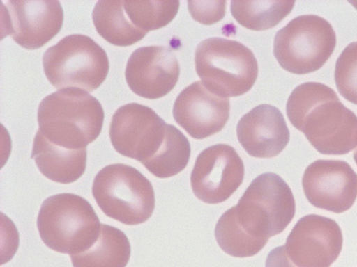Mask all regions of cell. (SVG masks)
Masks as SVG:
<instances>
[{"label": "cell", "instance_id": "5b68a950", "mask_svg": "<svg viewBox=\"0 0 357 267\" xmlns=\"http://www.w3.org/2000/svg\"><path fill=\"white\" fill-rule=\"evenodd\" d=\"M92 191L103 213L126 225L143 224L155 209L151 183L139 170L126 164L105 167L96 176Z\"/></svg>", "mask_w": 357, "mask_h": 267}, {"label": "cell", "instance_id": "30bf717a", "mask_svg": "<svg viewBox=\"0 0 357 267\" xmlns=\"http://www.w3.org/2000/svg\"><path fill=\"white\" fill-rule=\"evenodd\" d=\"M244 165L239 154L227 144H218L201 152L191 175L195 196L203 202H226L243 181Z\"/></svg>", "mask_w": 357, "mask_h": 267}, {"label": "cell", "instance_id": "8992f818", "mask_svg": "<svg viewBox=\"0 0 357 267\" xmlns=\"http://www.w3.org/2000/svg\"><path fill=\"white\" fill-rule=\"evenodd\" d=\"M45 74L58 89L77 88L93 92L102 85L109 73L106 51L92 38L71 35L45 51Z\"/></svg>", "mask_w": 357, "mask_h": 267}, {"label": "cell", "instance_id": "ffe728a7", "mask_svg": "<svg viewBox=\"0 0 357 267\" xmlns=\"http://www.w3.org/2000/svg\"><path fill=\"white\" fill-rule=\"evenodd\" d=\"M191 146L183 133L173 125L167 124L166 137L162 147L152 159L142 165L159 178H169L185 169Z\"/></svg>", "mask_w": 357, "mask_h": 267}, {"label": "cell", "instance_id": "e0dca14e", "mask_svg": "<svg viewBox=\"0 0 357 267\" xmlns=\"http://www.w3.org/2000/svg\"><path fill=\"white\" fill-rule=\"evenodd\" d=\"M31 159L35 160L40 172L50 180L69 184L77 181L85 172L87 151L57 146L38 130L33 140Z\"/></svg>", "mask_w": 357, "mask_h": 267}, {"label": "cell", "instance_id": "3957f363", "mask_svg": "<svg viewBox=\"0 0 357 267\" xmlns=\"http://www.w3.org/2000/svg\"><path fill=\"white\" fill-rule=\"evenodd\" d=\"M100 225L93 206L72 193L45 200L38 218L43 243L55 252L70 255L91 248L98 236Z\"/></svg>", "mask_w": 357, "mask_h": 267}, {"label": "cell", "instance_id": "7a4b0ae2", "mask_svg": "<svg viewBox=\"0 0 357 267\" xmlns=\"http://www.w3.org/2000/svg\"><path fill=\"white\" fill-rule=\"evenodd\" d=\"M105 111L98 100L83 89H60L45 97L38 111L39 131L51 143L82 150L102 132Z\"/></svg>", "mask_w": 357, "mask_h": 267}, {"label": "cell", "instance_id": "d4e9b609", "mask_svg": "<svg viewBox=\"0 0 357 267\" xmlns=\"http://www.w3.org/2000/svg\"><path fill=\"white\" fill-rule=\"evenodd\" d=\"M227 1H188V8L193 19L206 26L214 25L226 15Z\"/></svg>", "mask_w": 357, "mask_h": 267}, {"label": "cell", "instance_id": "484cf974", "mask_svg": "<svg viewBox=\"0 0 357 267\" xmlns=\"http://www.w3.org/2000/svg\"><path fill=\"white\" fill-rule=\"evenodd\" d=\"M265 267H297L287 257L284 246L273 249L268 254Z\"/></svg>", "mask_w": 357, "mask_h": 267}, {"label": "cell", "instance_id": "7c38bea8", "mask_svg": "<svg viewBox=\"0 0 357 267\" xmlns=\"http://www.w3.org/2000/svg\"><path fill=\"white\" fill-rule=\"evenodd\" d=\"M7 35L22 48L38 49L60 32L63 10L59 1H15L3 3Z\"/></svg>", "mask_w": 357, "mask_h": 267}, {"label": "cell", "instance_id": "52a82bcc", "mask_svg": "<svg viewBox=\"0 0 357 267\" xmlns=\"http://www.w3.org/2000/svg\"><path fill=\"white\" fill-rule=\"evenodd\" d=\"M233 209L240 225L250 235L269 241L291 222L296 202L282 178L267 172L255 178Z\"/></svg>", "mask_w": 357, "mask_h": 267}, {"label": "cell", "instance_id": "cb8c5ba5", "mask_svg": "<svg viewBox=\"0 0 357 267\" xmlns=\"http://www.w3.org/2000/svg\"><path fill=\"white\" fill-rule=\"evenodd\" d=\"M334 77L340 95L357 105V42L349 44L340 54Z\"/></svg>", "mask_w": 357, "mask_h": 267}, {"label": "cell", "instance_id": "277c9868", "mask_svg": "<svg viewBox=\"0 0 357 267\" xmlns=\"http://www.w3.org/2000/svg\"><path fill=\"white\" fill-rule=\"evenodd\" d=\"M195 65L207 89L226 98L248 92L259 75L258 62L249 48L220 38L206 39L198 44Z\"/></svg>", "mask_w": 357, "mask_h": 267}, {"label": "cell", "instance_id": "9c48e42d", "mask_svg": "<svg viewBox=\"0 0 357 267\" xmlns=\"http://www.w3.org/2000/svg\"><path fill=\"white\" fill-rule=\"evenodd\" d=\"M167 127L150 107L128 104L119 108L112 118L110 141L118 153L143 164L162 147Z\"/></svg>", "mask_w": 357, "mask_h": 267}, {"label": "cell", "instance_id": "4fadbf2b", "mask_svg": "<svg viewBox=\"0 0 357 267\" xmlns=\"http://www.w3.org/2000/svg\"><path fill=\"white\" fill-rule=\"evenodd\" d=\"M303 186L309 202L317 208L342 213L357 197V175L342 161L318 160L306 169Z\"/></svg>", "mask_w": 357, "mask_h": 267}, {"label": "cell", "instance_id": "ac0fdd59", "mask_svg": "<svg viewBox=\"0 0 357 267\" xmlns=\"http://www.w3.org/2000/svg\"><path fill=\"white\" fill-rule=\"evenodd\" d=\"M130 253V243L126 234L116 227L102 225L91 248L70 255V258L74 267H126Z\"/></svg>", "mask_w": 357, "mask_h": 267}, {"label": "cell", "instance_id": "4316f807", "mask_svg": "<svg viewBox=\"0 0 357 267\" xmlns=\"http://www.w3.org/2000/svg\"><path fill=\"white\" fill-rule=\"evenodd\" d=\"M354 159L357 165V149L355 150L354 153Z\"/></svg>", "mask_w": 357, "mask_h": 267}, {"label": "cell", "instance_id": "d6986e66", "mask_svg": "<svg viewBox=\"0 0 357 267\" xmlns=\"http://www.w3.org/2000/svg\"><path fill=\"white\" fill-rule=\"evenodd\" d=\"M93 20L99 35L116 47L132 46L148 33L132 24L126 13L124 1L97 2Z\"/></svg>", "mask_w": 357, "mask_h": 267}, {"label": "cell", "instance_id": "603a6c76", "mask_svg": "<svg viewBox=\"0 0 357 267\" xmlns=\"http://www.w3.org/2000/svg\"><path fill=\"white\" fill-rule=\"evenodd\" d=\"M180 6L178 1H124L126 13L132 24L148 33L169 25Z\"/></svg>", "mask_w": 357, "mask_h": 267}, {"label": "cell", "instance_id": "44dd1931", "mask_svg": "<svg viewBox=\"0 0 357 267\" xmlns=\"http://www.w3.org/2000/svg\"><path fill=\"white\" fill-rule=\"evenodd\" d=\"M295 4V1H231V13L243 27L265 31L280 24Z\"/></svg>", "mask_w": 357, "mask_h": 267}, {"label": "cell", "instance_id": "8fae6325", "mask_svg": "<svg viewBox=\"0 0 357 267\" xmlns=\"http://www.w3.org/2000/svg\"><path fill=\"white\" fill-rule=\"evenodd\" d=\"M342 246V233L336 221L309 215L297 222L284 248L297 267H330L339 258Z\"/></svg>", "mask_w": 357, "mask_h": 267}, {"label": "cell", "instance_id": "9a60e30c", "mask_svg": "<svg viewBox=\"0 0 357 267\" xmlns=\"http://www.w3.org/2000/svg\"><path fill=\"white\" fill-rule=\"evenodd\" d=\"M229 115V98L212 93L200 81L183 89L173 108L177 124L197 140L220 132L226 126Z\"/></svg>", "mask_w": 357, "mask_h": 267}, {"label": "cell", "instance_id": "ba28073f", "mask_svg": "<svg viewBox=\"0 0 357 267\" xmlns=\"http://www.w3.org/2000/svg\"><path fill=\"white\" fill-rule=\"evenodd\" d=\"M336 46V33L328 21L317 15H301L277 32L273 53L287 72L306 74L319 70Z\"/></svg>", "mask_w": 357, "mask_h": 267}, {"label": "cell", "instance_id": "7402d4cb", "mask_svg": "<svg viewBox=\"0 0 357 267\" xmlns=\"http://www.w3.org/2000/svg\"><path fill=\"white\" fill-rule=\"evenodd\" d=\"M215 234L221 250L236 258L252 257L263 250L268 242L250 235L240 225L233 207L220 218Z\"/></svg>", "mask_w": 357, "mask_h": 267}, {"label": "cell", "instance_id": "2e32d148", "mask_svg": "<svg viewBox=\"0 0 357 267\" xmlns=\"http://www.w3.org/2000/svg\"><path fill=\"white\" fill-rule=\"evenodd\" d=\"M237 136L250 156L272 159L287 147L290 133L280 110L269 104L255 107L240 120Z\"/></svg>", "mask_w": 357, "mask_h": 267}, {"label": "cell", "instance_id": "5bb4252c", "mask_svg": "<svg viewBox=\"0 0 357 267\" xmlns=\"http://www.w3.org/2000/svg\"><path fill=\"white\" fill-rule=\"evenodd\" d=\"M181 67L176 56L165 47H141L128 59L126 78L133 93L155 99L169 94L176 85Z\"/></svg>", "mask_w": 357, "mask_h": 267}, {"label": "cell", "instance_id": "6da1fadb", "mask_svg": "<svg viewBox=\"0 0 357 267\" xmlns=\"http://www.w3.org/2000/svg\"><path fill=\"white\" fill-rule=\"evenodd\" d=\"M287 114L321 154L344 155L357 147V116L325 84L297 86L288 99Z\"/></svg>", "mask_w": 357, "mask_h": 267}]
</instances>
